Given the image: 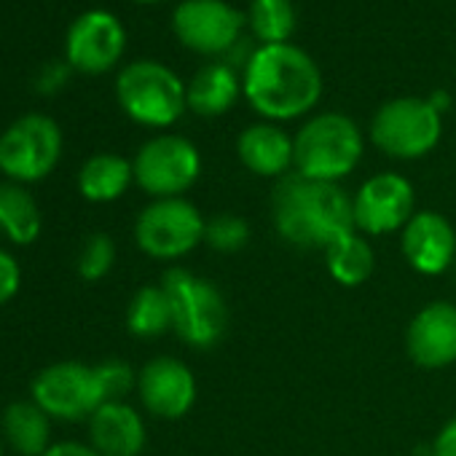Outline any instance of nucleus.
Returning a JSON list of instances; mask_svg holds the SVG:
<instances>
[{
	"label": "nucleus",
	"instance_id": "1",
	"mask_svg": "<svg viewBox=\"0 0 456 456\" xmlns=\"http://www.w3.org/2000/svg\"><path fill=\"white\" fill-rule=\"evenodd\" d=\"M320 65L296 44L258 46L242 70V94L266 121H296L309 116L322 97Z\"/></svg>",
	"mask_w": 456,
	"mask_h": 456
},
{
	"label": "nucleus",
	"instance_id": "2",
	"mask_svg": "<svg viewBox=\"0 0 456 456\" xmlns=\"http://www.w3.org/2000/svg\"><path fill=\"white\" fill-rule=\"evenodd\" d=\"M272 223L288 245L325 253L338 237L354 232L352 196L338 183H320L290 172L274 183Z\"/></svg>",
	"mask_w": 456,
	"mask_h": 456
},
{
	"label": "nucleus",
	"instance_id": "3",
	"mask_svg": "<svg viewBox=\"0 0 456 456\" xmlns=\"http://www.w3.org/2000/svg\"><path fill=\"white\" fill-rule=\"evenodd\" d=\"M293 172L320 180L338 183L349 177L365 153V134L354 118L338 110L309 116L293 134Z\"/></svg>",
	"mask_w": 456,
	"mask_h": 456
},
{
	"label": "nucleus",
	"instance_id": "4",
	"mask_svg": "<svg viewBox=\"0 0 456 456\" xmlns=\"http://www.w3.org/2000/svg\"><path fill=\"white\" fill-rule=\"evenodd\" d=\"M161 288L172 304V333L183 344L212 349L223 341L228 330V304L212 280L175 266L161 277Z\"/></svg>",
	"mask_w": 456,
	"mask_h": 456
},
{
	"label": "nucleus",
	"instance_id": "5",
	"mask_svg": "<svg viewBox=\"0 0 456 456\" xmlns=\"http://www.w3.org/2000/svg\"><path fill=\"white\" fill-rule=\"evenodd\" d=\"M116 100L134 124L151 129H167L188 110L185 84L180 76L153 60L129 62L118 73Z\"/></svg>",
	"mask_w": 456,
	"mask_h": 456
},
{
	"label": "nucleus",
	"instance_id": "6",
	"mask_svg": "<svg viewBox=\"0 0 456 456\" xmlns=\"http://www.w3.org/2000/svg\"><path fill=\"white\" fill-rule=\"evenodd\" d=\"M368 137L384 156L416 161L437 148L443 113H437L427 97H395L373 113Z\"/></svg>",
	"mask_w": 456,
	"mask_h": 456
},
{
	"label": "nucleus",
	"instance_id": "7",
	"mask_svg": "<svg viewBox=\"0 0 456 456\" xmlns=\"http://www.w3.org/2000/svg\"><path fill=\"white\" fill-rule=\"evenodd\" d=\"M201 209L185 196L151 199L134 220V242L153 261H180L204 245Z\"/></svg>",
	"mask_w": 456,
	"mask_h": 456
},
{
	"label": "nucleus",
	"instance_id": "8",
	"mask_svg": "<svg viewBox=\"0 0 456 456\" xmlns=\"http://www.w3.org/2000/svg\"><path fill=\"white\" fill-rule=\"evenodd\" d=\"M62 159V129L46 113H28L0 134V172L12 183H41Z\"/></svg>",
	"mask_w": 456,
	"mask_h": 456
},
{
	"label": "nucleus",
	"instance_id": "9",
	"mask_svg": "<svg viewBox=\"0 0 456 456\" xmlns=\"http://www.w3.org/2000/svg\"><path fill=\"white\" fill-rule=\"evenodd\" d=\"M134 185L151 199L185 196L201 177V153L183 134H156L132 159Z\"/></svg>",
	"mask_w": 456,
	"mask_h": 456
},
{
	"label": "nucleus",
	"instance_id": "10",
	"mask_svg": "<svg viewBox=\"0 0 456 456\" xmlns=\"http://www.w3.org/2000/svg\"><path fill=\"white\" fill-rule=\"evenodd\" d=\"M416 212V188L400 172H376L352 193L354 232L365 237L397 234Z\"/></svg>",
	"mask_w": 456,
	"mask_h": 456
},
{
	"label": "nucleus",
	"instance_id": "11",
	"mask_svg": "<svg viewBox=\"0 0 456 456\" xmlns=\"http://www.w3.org/2000/svg\"><path fill=\"white\" fill-rule=\"evenodd\" d=\"M33 403H38L57 421L89 419L105 400L97 384L94 365L78 360H62L44 368L33 379Z\"/></svg>",
	"mask_w": 456,
	"mask_h": 456
},
{
	"label": "nucleus",
	"instance_id": "12",
	"mask_svg": "<svg viewBox=\"0 0 456 456\" xmlns=\"http://www.w3.org/2000/svg\"><path fill=\"white\" fill-rule=\"evenodd\" d=\"M245 14L225 0H183L172 14L175 38L204 57H225L242 38Z\"/></svg>",
	"mask_w": 456,
	"mask_h": 456
},
{
	"label": "nucleus",
	"instance_id": "13",
	"mask_svg": "<svg viewBox=\"0 0 456 456\" xmlns=\"http://www.w3.org/2000/svg\"><path fill=\"white\" fill-rule=\"evenodd\" d=\"M126 49V30L121 20L105 9L84 12L73 20L65 38L68 65L86 76H102L118 65Z\"/></svg>",
	"mask_w": 456,
	"mask_h": 456
},
{
	"label": "nucleus",
	"instance_id": "14",
	"mask_svg": "<svg viewBox=\"0 0 456 456\" xmlns=\"http://www.w3.org/2000/svg\"><path fill=\"white\" fill-rule=\"evenodd\" d=\"M137 397L151 416L177 421L196 405L199 384L188 362L172 354H159L137 370Z\"/></svg>",
	"mask_w": 456,
	"mask_h": 456
},
{
	"label": "nucleus",
	"instance_id": "15",
	"mask_svg": "<svg viewBox=\"0 0 456 456\" xmlns=\"http://www.w3.org/2000/svg\"><path fill=\"white\" fill-rule=\"evenodd\" d=\"M405 264L421 277H440L456 261V228L435 209H419L400 232Z\"/></svg>",
	"mask_w": 456,
	"mask_h": 456
},
{
	"label": "nucleus",
	"instance_id": "16",
	"mask_svg": "<svg viewBox=\"0 0 456 456\" xmlns=\"http://www.w3.org/2000/svg\"><path fill=\"white\" fill-rule=\"evenodd\" d=\"M405 352L424 370L456 365V304L432 301L421 306L405 328Z\"/></svg>",
	"mask_w": 456,
	"mask_h": 456
},
{
	"label": "nucleus",
	"instance_id": "17",
	"mask_svg": "<svg viewBox=\"0 0 456 456\" xmlns=\"http://www.w3.org/2000/svg\"><path fill=\"white\" fill-rule=\"evenodd\" d=\"M86 421L89 445L102 456H140L148 443L142 413L126 400L102 403Z\"/></svg>",
	"mask_w": 456,
	"mask_h": 456
},
{
	"label": "nucleus",
	"instance_id": "18",
	"mask_svg": "<svg viewBox=\"0 0 456 456\" xmlns=\"http://www.w3.org/2000/svg\"><path fill=\"white\" fill-rule=\"evenodd\" d=\"M237 156L248 172L258 177L280 180L293 172V161H296L293 134H288L280 124L272 121L250 124L237 137Z\"/></svg>",
	"mask_w": 456,
	"mask_h": 456
},
{
	"label": "nucleus",
	"instance_id": "19",
	"mask_svg": "<svg viewBox=\"0 0 456 456\" xmlns=\"http://www.w3.org/2000/svg\"><path fill=\"white\" fill-rule=\"evenodd\" d=\"M242 94V73L225 62H209L193 73L185 84V105L201 118L225 116Z\"/></svg>",
	"mask_w": 456,
	"mask_h": 456
},
{
	"label": "nucleus",
	"instance_id": "20",
	"mask_svg": "<svg viewBox=\"0 0 456 456\" xmlns=\"http://www.w3.org/2000/svg\"><path fill=\"white\" fill-rule=\"evenodd\" d=\"M0 432L20 456H44L52 448V416L33 400H17L4 411Z\"/></svg>",
	"mask_w": 456,
	"mask_h": 456
},
{
	"label": "nucleus",
	"instance_id": "21",
	"mask_svg": "<svg viewBox=\"0 0 456 456\" xmlns=\"http://www.w3.org/2000/svg\"><path fill=\"white\" fill-rule=\"evenodd\" d=\"M134 183L132 161L118 153H94L78 169V193L92 204L118 201Z\"/></svg>",
	"mask_w": 456,
	"mask_h": 456
},
{
	"label": "nucleus",
	"instance_id": "22",
	"mask_svg": "<svg viewBox=\"0 0 456 456\" xmlns=\"http://www.w3.org/2000/svg\"><path fill=\"white\" fill-rule=\"evenodd\" d=\"M44 217L36 196L22 183H0V234L12 245L28 248L41 237Z\"/></svg>",
	"mask_w": 456,
	"mask_h": 456
},
{
	"label": "nucleus",
	"instance_id": "23",
	"mask_svg": "<svg viewBox=\"0 0 456 456\" xmlns=\"http://www.w3.org/2000/svg\"><path fill=\"white\" fill-rule=\"evenodd\" d=\"M325 269L341 288H360L376 269V253L365 234L349 232L325 250Z\"/></svg>",
	"mask_w": 456,
	"mask_h": 456
},
{
	"label": "nucleus",
	"instance_id": "24",
	"mask_svg": "<svg viewBox=\"0 0 456 456\" xmlns=\"http://www.w3.org/2000/svg\"><path fill=\"white\" fill-rule=\"evenodd\" d=\"M126 330L134 338H161L172 330V304L167 290L159 285L140 288L126 306Z\"/></svg>",
	"mask_w": 456,
	"mask_h": 456
},
{
	"label": "nucleus",
	"instance_id": "25",
	"mask_svg": "<svg viewBox=\"0 0 456 456\" xmlns=\"http://www.w3.org/2000/svg\"><path fill=\"white\" fill-rule=\"evenodd\" d=\"M245 20L261 46L290 44V36L296 33L298 22L293 0H250Z\"/></svg>",
	"mask_w": 456,
	"mask_h": 456
},
{
	"label": "nucleus",
	"instance_id": "26",
	"mask_svg": "<svg viewBox=\"0 0 456 456\" xmlns=\"http://www.w3.org/2000/svg\"><path fill=\"white\" fill-rule=\"evenodd\" d=\"M250 223L237 215V212H217L209 215L204 223V245L212 253H223V256H232L240 253L250 245Z\"/></svg>",
	"mask_w": 456,
	"mask_h": 456
},
{
	"label": "nucleus",
	"instance_id": "27",
	"mask_svg": "<svg viewBox=\"0 0 456 456\" xmlns=\"http://www.w3.org/2000/svg\"><path fill=\"white\" fill-rule=\"evenodd\" d=\"M116 266V242L110 234L105 232H97L92 237H86L81 253H78V277L84 282H100L105 280Z\"/></svg>",
	"mask_w": 456,
	"mask_h": 456
},
{
	"label": "nucleus",
	"instance_id": "28",
	"mask_svg": "<svg viewBox=\"0 0 456 456\" xmlns=\"http://www.w3.org/2000/svg\"><path fill=\"white\" fill-rule=\"evenodd\" d=\"M94 373L105 403L124 400L132 389H137V373L126 360H102L94 365Z\"/></svg>",
	"mask_w": 456,
	"mask_h": 456
},
{
	"label": "nucleus",
	"instance_id": "29",
	"mask_svg": "<svg viewBox=\"0 0 456 456\" xmlns=\"http://www.w3.org/2000/svg\"><path fill=\"white\" fill-rule=\"evenodd\" d=\"M22 288V269H20V261L0 248V306H6L17 298Z\"/></svg>",
	"mask_w": 456,
	"mask_h": 456
},
{
	"label": "nucleus",
	"instance_id": "30",
	"mask_svg": "<svg viewBox=\"0 0 456 456\" xmlns=\"http://www.w3.org/2000/svg\"><path fill=\"white\" fill-rule=\"evenodd\" d=\"M70 65L68 62H49L41 73H38V78H36V89L38 92H44V94H57L68 81H70Z\"/></svg>",
	"mask_w": 456,
	"mask_h": 456
},
{
	"label": "nucleus",
	"instance_id": "31",
	"mask_svg": "<svg viewBox=\"0 0 456 456\" xmlns=\"http://www.w3.org/2000/svg\"><path fill=\"white\" fill-rule=\"evenodd\" d=\"M429 456H456V416L448 419L432 440Z\"/></svg>",
	"mask_w": 456,
	"mask_h": 456
},
{
	"label": "nucleus",
	"instance_id": "32",
	"mask_svg": "<svg viewBox=\"0 0 456 456\" xmlns=\"http://www.w3.org/2000/svg\"><path fill=\"white\" fill-rule=\"evenodd\" d=\"M44 456H102L97 448H92L89 443H78V440H60L52 443V448Z\"/></svg>",
	"mask_w": 456,
	"mask_h": 456
},
{
	"label": "nucleus",
	"instance_id": "33",
	"mask_svg": "<svg viewBox=\"0 0 456 456\" xmlns=\"http://www.w3.org/2000/svg\"><path fill=\"white\" fill-rule=\"evenodd\" d=\"M427 100L432 102V108H435L437 113H445V110L451 108V94H448L445 89H435Z\"/></svg>",
	"mask_w": 456,
	"mask_h": 456
},
{
	"label": "nucleus",
	"instance_id": "34",
	"mask_svg": "<svg viewBox=\"0 0 456 456\" xmlns=\"http://www.w3.org/2000/svg\"><path fill=\"white\" fill-rule=\"evenodd\" d=\"M134 4H142V6H153V4H164V0H134Z\"/></svg>",
	"mask_w": 456,
	"mask_h": 456
},
{
	"label": "nucleus",
	"instance_id": "35",
	"mask_svg": "<svg viewBox=\"0 0 456 456\" xmlns=\"http://www.w3.org/2000/svg\"><path fill=\"white\" fill-rule=\"evenodd\" d=\"M0 456H6V440H4V432H0Z\"/></svg>",
	"mask_w": 456,
	"mask_h": 456
}]
</instances>
